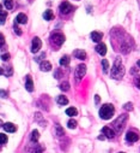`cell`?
Segmentation results:
<instances>
[{"mask_svg": "<svg viewBox=\"0 0 140 153\" xmlns=\"http://www.w3.org/2000/svg\"><path fill=\"white\" fill-rule=\"evenodd\" d=\"M134 83H135V86L140 89V76H137L135 78H134Z\"/></svg>", "mask_w": 140, "mask_h": 153, "instance_id": "cell-36", "label": "cell"}, {"mask_svg": "<svg viewBox=\"0 0 140 153\" xmlns=\"http://www.w3.org/2000/svg\"><path fill=\"white\" fill-rule=\"evenodd\" d=\"M4 74V70H3V68H0V75H3Z\"/></svg>", "mask_w": 140, "mask_h": 153, "instance_id": "cell-42", "label": "cell"}, {"mask_svg": "<svg viewBox=\"0 0 140 153\" xmlns=\"http://www.w3.org/2000/svg\"><path fill=\"white\" fill-rule=\"evenodd\" d=\"M95 101H96V104H99V101H101V98H99V95H95Z\"/></svg>", "mask_w": 140, "mask_h": 153, "instance_id": "cell-41", "label": "cell"}, {"mask_svg": "<svg viewBox=\"0 0 140 153\" xmlns=\"http://www.w3.org/2000/svg\"><path fill=\"white\" fill-rule=\"evenodd\" d=\"M6 142H7V135H5V134H3V133H0V143L4 145Z\"/></svg>", "mask_w": 140, "mask_h": 153, "instance_id": "cell-30", "label": "cell"}, {"mask_svg": "<svg viewBox=\"0 0 140 153\" xmlns=\"http://www.w3.org/2000/svg\"><path fill=\"white\" fill-rule=\"evenodd\" d=\"M86 74V66L84 64H79L77 68H76V72H74V76L77 77L78 81H80V80L84 77V75Z\"/></svg>", "mask_w": 140, "mask_h": 153, "instance_id": "cell-7", "label": "cell"}, {"mask_svg": "<svg viewBox=\"0 0 140 153\" xmlns=\"http://www.w3.org/2000/svg\"><path fill=\"white\" fill-rule=\"evenodd\" d=\"M113 33L114 34H116V39L120 40V45H119V47H120V51H121L122 53H128L131 52V50L133 48V45H134V42H133V40L131 36H128L127 34H125L123 31L121 30H113Z\"/></svg>", "mask_w": 140, "mask_h": 153, "instance_id": "cell-1", "label": "cell"}, {"mask_svg": "<svg viewBox=\"0 0 140 153\" xmlns=\"http://www.w3.org/2000/svg\"><path fill=\"white\" fill-rule=\"evenodd\" d=\"M77 114H78V111L74 107H68L67 110H66V115H67V116L73 117V116H77Z\"/></svg>", "mask_w": 140, "mask_h": 153, "instance_id": "cell-23", "label": "cell"}, {"mask_svg": "<svg viewBox=\"0 0 140 153\" xmlns=\"http://www.w3.org/2000/svg\"><path fill=\"white\" fill-rule=\"evenodd\" d=\"M31 141L32 142H37L38 141V139H40V133L37 131V130H32V133H31Z\"/></svg>", "mask_w": 140, "mask_h": 153, "instance_id": "cell-20", "label": "cell"}, {"mask_svg": "<svg viewBox=\"0 0 140 153\" xmlns=\"http://www.w3.org/2000/svg\"><path fill=\"white\" fill-rule=\"evenodd\" d=\"M73 54H74L76 58L80 59V61H84V59H86V52L83 51V50H76L74 52H73Z\"/></svg>", "mask_w": 140, "mask_h": 153, "instance_id": "cell-14", "label": "cell"}, {"mask_svg": "<svg viewBox=\"0 0 140 153\" xmlns=\"http://www.w3.org/2000/svg\"><path fill=\"white\" fill-rule=\"evenodd\" d=\"M43 18L46 21H52L54 18V15H53V11L52 10H47L44 13H43Z\"/></svg>", "mask_w": 140, "mask_h": 153, "instance_id": "cell-19", "label": "cell"}, {"mask_svg": "<svg viewBox=\"0 0 140 153\" xmlns=\"http://www.w3.org/2000/svg\"><path fill=\"white\" fill-rule=\"evenodd\" d=\"M42 151H43V147H41L40 145H37V146H35L34 151H32L31 153H42Z\"/></svg>", "mask_w": 140, "mask_h": 153, "instance_id": "cell-31", "label": "cell"}, {"mask_svg": "<svg viewBox=\"0 0 140 153\" xmlns=\"http://www.w3.org/2000/svg\"><path fill=\"white\" fill-rule=\"evenodd\" d=\"M54 77H55V78H61V77H62V71L60 70V69H58V70L54 72Z\"/></svg>", "mask_w": 140, "mask_h": 153, "instance_id": "cell-33", "label": "cell"}, {"mask_svg": "<svg viewBox=\"0 0 140 153\" xmlns=\"http://www.w3.org/2000/svg\"><path fill=\"white\" fill-rule=\"evenodd\" d=\"M60 89H61L62 92H67L70 89V83L68 82H62L61 84H60Z\"/></svg>", "mask_w": 140, "mask_h": 153, "instance_id": "cell-27", "label": "cell"}, {"mask_svg": "<svg viewBox=\"0 0 140 153\" xmlns=\"http://www.w3.org/2000/svg\"><path fill=\"white\" fill-rule=\"evenodd\" d=\"M42 47V41L40 37H34L32 39V44H31V52L32 53H37Z\"/></svg>", "mask_w": 140, "mask_h": 153, "instance_id": "cell-8", "label": "cell"}, {"mask_svg": "<svg viewBox=\"0 0 140 153\" xmlns=\"http://www.w3.org/2000/svg\"><path fill=\"white\" fill-rule=\"evenodd\" d=\"M4 45H5V37H4V35L1 34V33H0V47L4 46Z\"/></svg>", "mask_w": 140, "mask_h": 153, "instance_id": "cell-37", "label": "cell"}, {"mask_svg": "<svg viewBox=\"0 0 140 153\" xmlns=\"http://www.w3.org/2000/svg\"><path fill=\"white\" fill-rule=\"evenodd\" d=\"M59 10H60V13H61V15H68V13H71L73 10H74V7L71 5V3L64 1V3H61V5H60Z\"/></svg>", "mask_w": 140, "mask_h": 153, "instance_id": "cell-6", "label": "cell"}, {"mask_svg": "<svg viewBox=\"0 0 140 153\" xmlns=\"http://www.w3.org/2000/svg\"><path fill=\"white\" fill-rule=\"evenodd\" d=\"M1 9H3V6H1V4H0V12H1Z\"/></svg>", "mask_w": 140, "mask_h": 153, "instance_id": "cell-45", "label": "cell"}, {"mask_svg": "<svg viewBox=\"0 0 140 153\" xmlns=\"http://www.w3.org/2000/svg\"><path fill=\"white\" fill-rule=\"evenodd\" d=\"M0 127H4V123H3L1 119H0Z\"/></svg>", "mask_w": 140, "mask_h": 153, "instance_id": "cell-43", "label": "cell"}, {"mask_svg": "<svg viewBox=\"0 0 140 153\" xmlns=\"http://www.w3.org/2000/svg\"><path fill=\"white\" fill-rule=\"evenodd\" d=\"M91 39H92V41H95V42H101V40L103 39V34L101 31H92L91 33Z\"/></svg>", "mask_w": 140, "mask_h": 153, "instance_id": "cell-11", "label": "cell"}, {"mask_svg": "<svg viewBox=\"0 0 140 153\" xmlns=\"http://www.w3.org/2000/svg\"><path fill=\"white\" fill-rule=\"evenodd\" d=\"M125 75V68L122 65V61L121 58L117 57L114 62V65L111 68V77L115 80H121Z\"/></svg>", "mask_w": 140, "mask_h": 153, "instance_id": "cell-2", "label": "cell"}, {"mask_svg": "<svg viewBox=\"0 0 140 153\" xmlns=\"http://www.w3.org/2000/svg\"><path fill=\"white\" fill-rule=\"evenodd\" d=\"M137 64H138V66L140 68V61H138V63H137Z\"/></svg>", "mask_w": 140, "mask_h": 153, "instance_id": "cell-44", "label": "cell"}, {"mask_svg": "<svg viewBox=\"0 0 140 153\" xmlns=\"http://www.w3.org/2000/svg\"><path fill=\"white\" fill-rule=\"evenodd\" d=\"M35 119L38 122V123H41V125L42 127H44V124H46V122H44V119H43V116L40 114V112H37V114L35 115Z\"/></svg>", "mask_w": 140, "mask_h": 153, "instance_id": "cell-21", "label": "cell"}, {"mask_svg": "<svg viewBox=\"0 0 140 153\" xmlns=\"http://www.w3.org/2000/svg\"><path fill=\"white\" fill-rule=\"evenodd\" d=\"M6 131H7V133H15L16 130H17V127H16V125L15 124H13V123H5L4 124V127H3Z\"/></svg>", "mask_w": 140, "mask_h": 153, "instance_id": "cell-16", "label": "cell"}, {"mask_svg": "<svg viewBox=\"0 0 140 153\" xmlns=\"http://www.w3.org/2000/svg\"><path fill=\"white\" fill-rule=\"evenodd\" d=\"M4 5L6 10H12L13 9V0H4Z\"/></svg>", "mask_w": 140, "mask_h": 153, "instance_id": "cell-25", "label": "cell"}, {"mask_svg": "<svg viewBox=\"0 0 140 153\" xmlns=\"http://www.w3.org/2000/svg\"><path fill=\"white\" fill-rule=\"evenodd\" d=\"M40 69H41V71H50L52 70V64L49 62H47V61H42L41 63H40Z\"/></svg>", "mask_w": 140, "mask_h": 153, "instance_id": "cell-13", "label": "cell"}, {"mask_svg": "<svg viewBox=\"0 0 140 153\" xmlns=\"http://www.w3.org/2000/svg\"><path fill=\"white\" fill-rule=\"evenodd\" d=\"M25 88H26V90H28V92H32V90H34V82H32V78L30 76H26Z\"/></svg>", "mask_w": 140, "mask_h": 153, "instance_id": "cell-15", "label": "cell"}, {"mask_svg": "<svg viewBox=\"0 0 140 153\" xmlns=\"http://www.w3.org/2000/svg\"><path fill=\"white\" fill-rule=\"evenodd\" d=\"M119 153H125V152H119Z\"/></svg>", "mask_w": 140, "mask_h": 153, "instance_id": "cell-47", "label": "cell"}, {"mask_svg": "<svg viewBox=\"0 0 140 153\" xmlns=\"http://www.w3.org/2000/svg\"><path fill=\"white\" fill-rule=\"evenodd\" d=\"M96 51H97V53H99L101 56H105L107 54V46H105V44H103V42H99L97 46H96Z\"/></svg>", "mask_w": 140, "mask_h": 153, "instance_id": "cell-12", "label": "cell"}, {"mask_svg": "<svg viewBox=\"0 0 140 153\" xmlns=\"http://www.w3.org/2000/svg\"><path fill=\"white\" fill-rule=\"evenodd\" d=\"M16 22L21 23V24H25L26 22H28V17H26L24 13H18L17 17H16Z\"/></svg>", "mask_w": 140, "mask_h": 153, "instance_id": "cell-17", "label": "cell"}, {"mask_svg": "<svg viewBox=\"0 0 140 153\" xmlns=\"http://www.w3.org/2000/svg\"><path fill=\"white\" fill-rule=\"evenodd\" d=\"M102 66H103V72L107 74V72H108V69H109V63L107 59H103L102 61Z\"/></svg>", "mask_w": 140, "mask_h": 153, "instance_id": "cell-26", "label": "cell"}, {"mask_svg": "<svg viewBox=\"0 0 140 153\" xmlns=\"http://www.w3.org/2000/svg\"><path fill=\"white\" fill-rule=\"evenodd\" d=\"M126 140L128 142H135L139 140V135L134 131H128L127 134H126Z\"/></svg>", "mask_w": 140, "mask_h": 153, "instance_id": "cell-9", "label": "cell"}, {"mask_svg": "<svg viewBox=\"0 0 140 153\" xmlns=\"http://www.w3.org/2000/svg\"><path fill=\"white\" fill-rule=\"evenodd\" d=\"M56 103L59 105H66V104H68V99L65 95H59L58 99H56Z\"/></svg>", "mask_w": 140, "mask_h": 153, "instance_id": "cell-18", "label": "cell"}, {"mask_svg": "<svg viewBox=\"0 0 140 153\" xmlns=\"http://www.w3.org/2000/svg\"><path fill=\"white\" fill-rule=\"evenodd\" d=\"M6 16H7V13L6 12H0V24H5V22H6Z\"/></svg>", "mask_w": 140, "mask_h": 153, "instance_id": "cell-28", "label": "cell"}, {"mask_svg": "<svg viewBox=\"0 0 140 153\" xmlns=\"http://www.w3.org/2000/svg\"><path fill=\"white\" fill-rule=\"evenodd\" d=\"M1 59H3L4 62L9 61V59H10V54H9V53H5V54H3V56H1Z\"/></svg>", "mask_w": 140, "mask_h": 153, "instance_id": "cell-39", "label": "cell"}, {"mask_svg": "<svg viewBox=\"0 0 140 153\" xmlns=\"http://www.w3.org/2000/svg\"><path fill=\"white\" fill-rule=\"evenodd\" d=\"M7 92H6V90H4V89H0V98H7Z\"/></svg>", "mask_w": 140, "mask_h": 153, "instance_id": "cell-35", "label": "cell"}, {"mask_svg": "<svg viewBox=\"0 0 140 153\" xmlns=\"http://www.w3.org/2000/svg\"><path fill=\"white\" fill-rule=\"evenodd\" d=\"M0 150H1V143H0Z\"/></svg>", "mask_w": 140, "mask_h": 153, "instance_id": "cell-46", "label": "cell"}, {"mask_svg": "<svg viewBox=\"0 0 140 153\" xmlns=\"http://www.w3.org/2000/svg\"><path fill=\"white\" fill-rule=\"evenodd\" d=\"M44 57H46V53H42V54H41V56H40V57L35 58V61H36V62H41V61H42V59H43Z\"/></svg>", "mask_w": 140, "mask_h": 153, "instance_id": "cell-40", "label": "cell"}, {"mask_svg": "<svg viewBox=\"0 0 140 153\" xmlns=\"http://www.w3.org/2000/svg\"><path fill=\"white\" fill-rule=\"evenodd\" d=\"M102 133L105 135V137H108V139H113L115 136V131L113 130L111 128H109V127H104V128H102Z\"/></svg>", "mask_w": 140, "mask_h": 153, "instance_id": "cell-10", "label": "cell"}, {"mask_svg": "<svg viewBox=\"0 0 140 153\" xmlns=\"http://www.w3.org/2000/svg\"><path fill=\"white\" fill-rule=\"evenodd\" d=\"M55 133H56V135H58L59 137H61V136L65 134V131H64V129L61 128V125H59V124H56V127H55Z\"/></svg>", "mask_w": 140, "mask_h": 153, "instance_id": "cell-24", "label": "cell"}, {"mask_svg": "<svg viewBox=\"0 0 140 153\" xmlns=\"http://www.w3.org/2000/svg\"><path fill=\"white\" fill-rule=\"evenodd\" d=\"M114 106L111 104H105L103 105L101 109H99V117L102 119H110L113 116H114Z\"/></svg>", "mask_w": 140, "mask_h": 153, "instance_id": "cell-3", "label": "cell"}, {"mask_svg": "<svg viewBox=\"0 0 140 153\" xmlns=\"http://www.w3.org/2000/svg\"><path fill=\"white\" fill-rule=\"evenodd\" d=\"M4 74H5L6 76H11V75L13 74V70H12V68H6V70L4 71Z\"/></svg>", "mask_w": 140, "mask_h": 153, "instance_id": "cell-34", "label": "cell"}, {"mask_svg": "<svg viewBox=\"0 0 140 153\" xmlns=\"http://www.w3.org/2000/svg\"><path fill=\"white\" fill-rule=\"evenodd\" d=\"M13 29H15V33H16L17 35H22V30L19 29V28H18L17 25H15V27H13Z\"/></svg>", "mask_w": 140, "mask_h": 153, "instance_id": "cell-38", "label": "cell"}, {"mask_svg": "<svg viewBox=\"0 0 140 153\" xmlns=\"http://www.w3.org/2000/svg\"><path fill=\"white\" fill-rule=\"evenodd\" d=\"M70 62H71L70 57H68V56H64L61 59H60V65H62V66L68 65V64H70Z\"/></svg>", "mask_w": 140, "mask_h": 153, "instance_id": "cell-22", "label": "cell"}, {"mask_svg": "<svg viewBox=\"0 0 140 153\" xmlns=\"http://www.w3.org/2000/svg\"><path fill=\"white\" fill-rule=\"evenodd\" d=\"M123 109H125V110H127V111H132V110H133V104H132V103L125 104V105H123Z\"/></svg>", "mask_w": 140, "mask_h": 153, "instance_id": "cell-32", "label": "cell"}, {"mask_svg": "<svg viewBox=\"0 0 140 153\" xmlns=\"http://www.w3.org/2000/svg\"><path fill=\"white\" fill-rule=\"evenodd\" d=\"M67 125H68V128H70V129H74V128L77 127V122H76V119H70L68 123H67Z\"/></svg>", "mask_w": 140, "mask_h": 153, "instance_id": "cell-29", "label": "cell"}, {"mask_svg": "<svg viewBox=\"0 0 140 153\" xmlns=\"http://www.w3.org/2000/svg\"><path fill=\"white\" fill-rule=\"evenodd\" d=\"M127 119H128V116L127 115H121V116H119L117 119H115L114 123H113V125H114V129L119 133V131H121L125 127V124L126 122H127Z\"/></svg>", "mask_w": 140, "mask_h": 153, "instance_id": "cell-4", "label": "cell"}, {"mask_svg": "<svg viewBox=\"0 0 140 153\" xmlns=\"http://www.w3.org/2000/svg\"><path fill=\"white\" fill-rule=\"evenodd\" d=\"M50 42L54 46H61L65 42V36L61 34V33H54L50 36Z\"/></svg>", "mask_w": 140, "mask_h": 153, "instance_id": "cell-5", "label": "cell"}]
</instances>
